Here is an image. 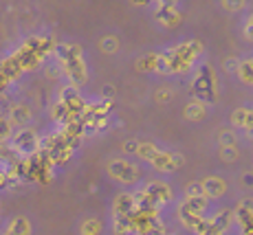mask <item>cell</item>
Here are the masks:
<instances>
[{"instance_id": "6da1fadb", "label": "cell", "mask_w": 253, "mask_h": 235, "mask_svg": "<svg viewBox=\"0 0 253 235\" xmlns=\"http://www.w3.org/2000/svg\"><path fill=\"white\" fill-rule=\"evenodd\" d=\"M108 171L115 180H119L121 185H132L134 180L139 178V167L130 160H124V158H117V160H110L108 165Z\"/></svg>"}, {"instance_id": "52a82bcc", "label": "cell", "mask_w": 253, "mask_h": 235, "mask_svg": "<svg viewBox=\"0 0 253 235\" xmlns=\"http://www.w3.org/2000/svg\"><path fill=\"white\" fill-rule=\"evenodd\" d=\"M132 209H137V204H134V196L132 194H121L119 198L115 200V211L119 215H128Z\"/></svg>"}, {"instance_id": "ba28073f", "label": "cell", "mask_w": 253, "mask_h": 235, "mask_svg": "<svg viewBox=\"0 0 253 235\" xmlns=\"http://www.w3.org/2000/svg\"><path fill=\"white\" fill-rule=\"evenodd\" d=\"M183 209H185V211H189V213H194V215H203L207 211V198H205V196H198V198H187V200H185V204H183Z\"/></svg>"}, {"instance_id": "30bf717a", "label": "cell", "mask_w": 253, "mask_h": 235, "mask_svg": "<svg viewBox=\"0 0 253 235\" xmlns=\"http://www.w3.org/2000/svg\"><path fill=\"white\" fill-rule=\"evenodd\" d=\"M185 117H187L189 121H201L203 117H205V106H203V101H192V104L185 108Z\"/></svg>"}, {"instance_id": "5bb4252c", "label": "cell", "mask_w": 253, "mask_h": 235, "mask_svg": "<svg viewBox=\"0 0 253 235\" xmlns=\"http://www.w3.org/2000/svg\"><path fill=\"white\" fill-rule=\"evenodd\" d=\"M245 121H247V108H238V110L231 112V123L236 128H245Z\"/></svg>"}, {"instance_id": "2e32d148", "label": "cell", "mask_w": 253, "mask_h": 235, "mask_svg": "<svg viewBox=\"0 0 253 235\" xmlns=\"http://www.w3.org/2000/svg\"><path fill=\"white\" fill-rule=\"evenodd\" d=\"M198 196H205L203 194V185L201 183H192L187 189H185V198H198Z\"/></svg>"}, {"instance_id": "8fae6325", "label": "cell", "mask_w": 253, "mask_h": 235, "mask_svg": "<svg viewBox=\"0 0 253 235\" xmlns=\"http://www.w3.org/2000/svg\"><path fill=\"white\" fill-rule=\"evenodd\" d=\"M159 152H161V150H159L157 145H152V143H139V148H137V156H141L143 160H148V163H150V160H152L154 156L159 154Z\"/></svg>"}, {"instance_id": "44dd1931", "label": "cell", "mask_w": 253, "mask_h": 235, "mask_svg": "<svg viewBox=\"0 0 253 235\" xmlns=\"http://www.w3.org/2000/svg\"><path fill=\"white\" fill-rule=\"evenodd\" d=\"M137 148H139V141H126V143H124V150L126 152H132V154H137Z\"/></svg>"}, {"instance_id": "3957f363", "label": "cell", "mask_w": 253, "mask_h": 235, "mask_svg": "<svg viewBox=\"0 0 253 235\" xmlns=\"http://www.w3.org/2000/svg\"><path fill=\"white\" fill-rule=\"evenodd\" d=\"M13 143H16V148L20 150L22 154H31V152H36V148H38V134L29 128H22L13 136Z\"/></svg>"}, {"instance_id": "9a60e30c", "label": "cell", "mask_w": 253, "mask_h": 235, "mask_svg": "<svg viewBox=\"0 0 253 235\" xmlns=\"http://www.w3.org/2000/svg\"><path fill=\"white\" fill-rule=\"evenodd\" d=\"M220 158L225 163H236L238 160V150L236 145H229V148H220Z\"/></svg>"}, {"instance_id": "7402d4cb", "label": "cell", "mask_w": 253, "mask_h": 235, "mask_svg": "<svg viewBox=\"0 0 253 235\" xmlns=\"http://www.w3.org/2000/svg\"><path fill=\"white\" fill-rule=\"evenodd\" d=\"M97 229H99V227H97V222H95V220H88V222H86V231H84V235H90V233H95Z\"/></svg>"}, {"instance_id": "8992f818", "label": "cell", "mask_w": 253, "mask_h": 235, "mask_svg": "<svg viewBox=\"0 0 253 235\" xmlns=\"http://www.w3.org/2000/svg\"><path fill=\"white\" fill-rule=\"evenodd\" d=\"M29 121H31V110H29V106H24V104L11 106V110H9V123L27 125Z\"/></svg>"}, {"instance_id": "277c9868", "label": "cell", "mask_w": 253, "mask_h": 235, "mask_svg": "<svg viewBox=\"0 0 253 235\" xmlns=\"http://www.w3.org/2000/svg\"><path fill=\"white\" fill-rule=\"evenodd\" d=\"M201 185H203L205 198H220V196L227 192V183L222 178H216V176H209V178H205Z\"/></svg>"}, {"instance_id": "cb8c5ba5", "label": "cell", "mask_w": 253, "mask_h": 235, "mask_svg": "<svg viewBox=\"0 0 253 235\" xmlns=\"http://www.w3.org/2000/svg\"><path fill=\"white\" fill-rule=\"evenodd\" d=\"M247 128H253V110L247 108V121H245V130Z\"/></svg>"}, {"instance_id": "4316f807", "label": "cell", "mask_w": 253, "mask_h": 235, "mask_svg": "<svg viewBox=\"0 0 253 235\" xmlns=\"http://www.w3.org/2000/svg\"><path fill=\"white\" fill-rule=\"evenodd\" d=\"M245 132H247V139H249V141H253V128H247Z\"/></svg>"}, {"instance_id": "ac0fdd59", "label": "cell", "mask_w": 253, "mask_h": 235, "mask_svg": "<svg viewBox=\"0 0 253 235\" xmlns=\"http://www.w3.org/2000/svg\"><path fill=\"white\" fill-rule=\"evenodd\" d=\"M159 187H161V185H159V183L150 185V187H148V192H145V194H148V196H152V194H159ZM169 196H172V192H169L168 187H163V198H161V202H163V200H168Z\"/></svg>"}, {"instance_id": "e0dca14e", "label": "cell", "mask_w": 253, "mask_h": 235, "mask_svg": "<svg viewBox=\"0 0 253 235\" xmlns=\"http://www.w3.org/2000/svg\"><path fill=\"white\" fill-rule=\"evenodd\" d=\"M222 7L227 9V11H240L242 7H245V0H222Z\"/></svg>"}, {"instance_id": "484cf974", "label": "cell", "mask_w": 253, "mask_h": 235, "mask_svg": "<svg viewBox=\"0 0 253 235\" xmlns=\"http://www.w3.org/2000/svg\"><path fill=\"white\" fill-rule=\"evenodd\" d=\"M245 183L251 187V185H253V174H247V176H245Z\"/></svg>"}, {"instance_id": "603a6c76", "label": "cell", "mask_w": 253, "mask_h": 235, "mask_svg": "<svg viewBox=\"0 0 253 235\" xmlns=\"http://www.w3.org/2000/svg\"><path fill=\"white\" fill-rule=\"evenodd\" d=\"M240 64V60H236V57H229V60H227V71H236V66Z\"/></svg>"}, {"instance_id": "5b68a950", "label": "cell", "mask_w": 253, "mask_h": 235, "mask_svg": "<svg viewBox=\"0 0 253 235\" xmlns=\"http://www.w3.org/2000/svg\"><path fill=\"white\" fill-rule=\"evenodd\" d=\"M157 20L165 24V27H174V24H178V20H181V16H178L176 7L174 4H161L159 2V9H157Z\"/></svg>"}, {"instance_id": "f1b7e54d", "label": "cell", "mask_w": 253, "mask_h": 235, "mask_svg": "<svg viewBox=\"0 0 253 235\" xmlns=\"http://www.w3.org/2000/svg\"><path fill=\"white\" fill-rule=\"evenodd\" d=\"M157 2H161V0H157Z\"/></svg>"}, {"instance_id": "83f0119b", "label": "cell", "mask_w": 253, "mask_h": 235, "mask_svg": "<svg viewBox=\"0 0 253 235\" xmlns=\"http://www.w3.org/2000/svg\"><path fill=\"white\" fill-rule=\"evenodd\" d=\"M132 2H137V4H148L150 0H132Z\"/></svg>"}, {"instance_id": "7a4b0ae2", "label": "cell", "mask_w": 253, "mask_h": 235, "mask_svg": "<svg viewBox=\"0 0 253 235\" xmlns=\"http://www.w3.org/2000/svg\"><path fill=\"white\" fill-rule=\"evenodd\" d=\"M150 163L161 171H174L183 165V156L178 154V152H172V154H169V152H159Z\"/></svg>"}, {"instance_id": "9c48e42d", "label": "cell", "mask_w": 253, "mask_h": 235, "mask_svg": "<svg viewBox=\"0 0 253 235\" xmlns=\"http://www.w3.org/2000/svg\"><path fill=\"white\" fill-rule=\"evenodd\" d=\"M31 233V224L27 218H13L9 224V233L7 235H29Z\"/></svg>"}, {"instance_id": "7c38bea8", "label": "cell", "mask_w": 253, "mask_h": 235, "mask_svg": "<svg viewBox=\"0 0 253 235\" xmlns=\"http://www.w3.org/2000/svg\"><path fill=\"white\" fill-rule=\"evenodd\" d=\"M236 132L225 128V130H218V143H220V148H229V145H236Z\"/></svg>"}, {"instance_id": "d6986e66", "label": "cell", "mask_w": 253, "mask_h": 235, "mask_svg": "<svg viewBox=\"0 0 253 235\" xmlns=\"http://www.w3.org/2000/svg\"><path fill=\"white\" fill-rule=\"evenodd\" d=\"M9 134H11V123H9V119H0V141L9 139Z\"/></svg>"}, {"instance_id": "4fadbf2b", "label": "cell", "mask_w": 253, "mask_h": 235, "mask_svg": "<svg viewBox=\"0 0 253 235\" xmlns=\"http://www.w3.org/2000/svg\"><path fill=\"white\" fill-rule=\"evenodd\" d=\"M99 48H101L104 53H115L117 48H119V40H117L115 36H106V38H101Z\"/></svg>"}, {"instance_id": "ffe728a7", "label": "cell", "mask_w": 253, "mask_h": 235, "mask_svg": "<svg viewBox=\"0 0 253 235\" xmlns=\"http://www.w3.org/2000/svg\"><path fill=\"white\" fill-rule=\"evenodd\" d=\"M245 38L249 42H253V13L247 18V22H245Z\"/></svg>"}, {"instance_id": "d4e9b609", "label": "cell", "mask_w": 253, "mask_h": 235, "mask_svg": "<svg viewBox=\"0 0 253 235\" xmlns=\"http://www.w3.org/2000/svg\"><path fill=\"white\" fill-rule=\"evenodd\" d=\"M242 207H245L247 209V211H253V198H245V200H242Z\"/></svg>"}]
</instances>
